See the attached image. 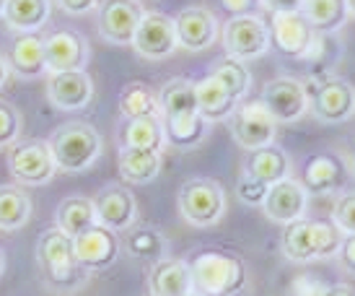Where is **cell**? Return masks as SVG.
<instances>
[{"mask_svg":"<svg viewBox=\"0 0 355 296\" xmlns=\"http://www.w3.org/2000/svg\"><path fill=\"white\" fill-rule=\"evenodd\" d=\"M146 283H148L150 296H189L195 291L189 263L182 257H164L153 263Z\"/></svg>","mask_w":355,"mask_h":296,"instance_id":"44dd1931","label":"cell"},{"mask_svg":"<svg viewBox=\"0 0 355 296\" xmlns=\"http://www.w3.org/2000/svg\"><path fill=\"white\" fill-rule=\"evenodd\" d=\"M306 99H309V115L319 122L340 125L355 115V86L337 73H322L304 81Z\"/></svg>","mask_w":355,"mask_h":296,"instance_id":"5b68a950","label":"cell"},{"mask_svg":"<svg viewBox=\"0 0 355 296\" xmlns=\"http://www.w3.org/2000/svg\"><path fill=\"white\" fill-rule=\"evenodd\" d=\"M337 260H340V265H343L347 276L355 278V234L343 237V245L337 249Z\"/></svg>","mask_w":355,"mask_h":296,"instance_id":"ab89813d","label":"cell"},{"mask_svg":"<svg viewBox=\"0 0 355 296\" xmlns=\"http://www.w3.org/2000/svg\"><path fill=\"white\" fill-rule=\"evenodd\" d=\"M161 125H164V135H166L168 146L177 148H195L207 138V125L198 112L189 115H161Z\"/></svg>","mask_w":355,"mask_h":296,"instance_id":"83f0119b","label":"cell"},{"mask_svg":"<svg viewBox=\"0 0 355 296\" xmlns=\"http://www.w3.org/2000/svg\"><path fill=\"white\" fill-rule=\"evenodd\" d=\"M270 13H296L304 8V0H259Z\"/></svg>","mask_w":355,"mask_h":296,"instance_id":"7bdbcfd3","label":"cell"},{"mask_svg":"<svg viewBox=\"0 0 355 296\" xmlns=\"http://www.w3.org/2000/svg\"><path fill=\"white\" fill-rule=\"evenodd\" d=\"M270 47L283 58L309 60L319 42V31L306 21L301 10L296 13H270Z\"/></svg>","mask_w":355,"mask_h":296,"instance_id":"ba28073f","label":"cell"},{"mask_svg":"<svg viewBox=\"0 0 355 296\" xmlns=\"http://www.w3.org/2000/svg\"><path fill=\"white\" fill-rule=\"evenodd\" d=\"M52 13V0H8L3 10V21L19 34L40 31Z\"/></svg>","mask_w":355,"mask_h":296,"instance_id":"4316f807","label":"cell"},{"mask_svg":"<svg viewBox=\"0 0 355 296\" xmlns=\"http://www.w3.org/2000/svg\"><path fill=\"white\" fill-rule=\"evenodd\" d=\"M31 218V197L21 185H0V231H19Z\"/></svg>","mask_w":355,"mask_h":296,"instance_id":"d6a6232c","label":"cell"},{"mask_svg":"<svg viewBox=\"0 0 355 296\" xmlns=\"http://www.w3.org/2000/svg\"><path fill=\"white\" fill-rule=\"evenodd\" d=\"M3 270H6V252L0 249V276H3Z\"/></svg>","mask_w":355,"mask_h":296,"instance_id":"c3c4849f","label":"cell"},{"mask_svg":"<svg viewBox=\"0 0 355 296\" xmlns=\"http://www.w3.org/2000/svg\"><path fill=\"white\" fill-rule=\"evenodd\" d=\"M267 185H262V182H257V179H252L249 174H239V182H236V195L241 203H247V206L252 208H262V203H265V195H267Z\"/></svg>","mask_w":355,"mask_h":296,"instance_id":"f35d334b","label":"cell"},{"mask_svg":"<svg viewBox=\"0 0 355 296\" xmlns=\"http://www.w3.org/2000/svg\"><path fill=\"white\" fill-rule=\"evenodd\" d=\"M241 172L249 174L252 179H257V182L267 185V188H272L275 182L291 177V156L280 146L270 143L265 148L249 151Z\"/></svg>","mask_w":355,"mask_h":296,"instance_id":"7402d4cb","label":"cell"},{"mask_svg":"<svg viewBox=\"0 0 355 296\" xmlns=\"http://www.w3.org/2000/svg\"><path fill=\"white\" fill-rule=\"evenodd\" d=\"M37 265L42 273V283L58 296L76 294L89 283V273L80 268L73 249V239L62 234L58 227L42 231L37 242Z\"/></svg>","mask_w":355,"mask_h":296,"instance_id":"6da1fadb","label":"cell"},{"mask_svg":"<svg viewBox=\"0 0 355 296\" xmlns=\"http://www.w3.org/2000/svg\"><path fill=\"white\" fill-rule=\"evenodd\" d=\"M189 296H200V294H195V291H192V294H189Z\"/></svg>","mask_w":355,"mask_h":296,"instance_id":"f907efd6","label":"cell"},{"mask_svg":"<svg viewBox=\"0 0 355 296\" xmlns=\"http://www.w3.org/2000/svg\"><path fill=\"white\" fill-rule=\"evenodd\" d=\"M210 76L218 79L223 86L228 89V94L236 99L239 104L249 97V91H252V73H249L247 63H241L236 58H220L218 63H213V68H210Z\"/></svg>","mask_w":355,"mask_h":296,"instance_id":"e575fe53","label":"cell"},{"mask_svg":"<svg viewBox=\"0 0 355 296\" xmlns=\"http://www.w3.org/2000/svg\"><path fill=\"white\" fill-rule=\"evenodd\" d=\"M343 231L329 218H301L283 229L280 249L291 263H319L337 257Z\"/></svg>","mask_w":355,"mask_h":296,"instance_id":"3957f363","label":"cell"},{"mask_svg":"<svg viewBox=\"0 0 355 296\" xmlns=\"http://www.w3.org/2000/svg\"><path fill=\"white\" fill-rule=\"evenodd\" d=\"M324 296H355V286H350V283H335V286H327Z\"/></svg>","mask_w":355,"mask_h":296,"instance_id":"ee69618b","label":"cell"},{"mask_svg":"<svg viewBox=\"0 0 355 296\" xmlns=\"http://www.w3.org/2000/svg\"><path fill=\"white\" fill-rule=\"evenodd\" d=\"M132 47L146 60H164L174 55L179 49L174 19L161 10H146L132 37Z\"/></svg>","mask_w":355,"mask_h":296,"instance_id":"4fadbf2b","label":"cell"},{"mask_svg":"<svg viewBox=\"0 0 355 296\" xmlns=\"http://www.w3.org/2000/svg\"><path fill=\"white\" fill-rule=\"evenodd\" d=\"M174 29H177L179 47L187 52H202L218 42L220 21L205 6H187L174 16Z\"/></svg>","mask_w":355,"mask_h":296,"instance_id":"2e32d148","label":"cell"},{"mask_svg":"<svg viewBox=\"0 0 355 296\" xmlns=\"http://www.w3.org/2000/svg\"><path fill=\"white\" fill-rule=\"evenodd\" d=\"M122 148H143V151H156L164 154L166 135L161 117H138L128 120L122 128Z\"/></svg>","mask_w":355,"mask_h":296,"instance_id":"4dcf8cb0","label":"cell"},{"mask_svg":"<svg viewBox=\"0 0 355 296\" xmlns=\"http://www.w3.org/2000/svg\"><path fill=\"white\" fill-rule=\"evenodd\" d=\"M220 3L234 16H257V8H262L259 0H220Z\"/></svg>","mask_w":355,"mask_h":296,"instance_id":"60d3db41","label":"cell"},{"mask_svg":"<svg viewBox=\"0 0 355 296\" xmlns=\"http://www.w3.org/2000/svg\"><path fill=\"white\" fill-rule=\"evenodd\" d=\"M96 224V211H94V200L83 195H70L55 211V227L68 234L70 239L78 237L80 231Z\"/></svg>","mask_w":355,"mask_h":296,"instance_id":"f1b7e54d","label":"cell"},{"mask_svg":"<svg viewBox=\"0 0 355 296\" xmlns=\"http://www.w3.org/2000/svg\"><path fill=\"white\" fill-rule=\"evenodd\" d=\"M44 37V60L47 73H68V70H86L91 58L89 40L73 29H55Z\"/></svg>","mask_w":355,"mask_h":296,"instance_id":"5bb4252c","label":"cell"},{"mask_svg":"<svg viewBox=\"0 0 355 296\" xmlns=\"http://www.w3.org/2000/svg\"><path fill=\"white\" fill-rule=\"evenodd\" d=\"M262 213H265L272 224L280 227H291L309 213V192L296 177H286L275 182L267 190L265 203H262Z\"/></svg>","mask_w":355,"mask_h":296,"instance_id":"ac0fdd59","label":"cell"},{"mask_svg":"<svg viewBox=\"0 0 355 296\" xmlns=\"http://www.w3.org/2000/svg\"><path fill=\"white\" fill-rule=\"evenodd\" d=\"M8 172L21 188H42L55 174V158H52L50 143L42 138H21L10 146Z\"/></svg>","mask_w":355,"mask_h":296,"instance_id":"52a82bcc","label":"cell"},{"mask_svg":"<svg viewBox=\"0 0 355 296\" xmlns=\"http://www.w3.org/2000/svg\"><path fill=\"white\" fill-rule=\"evenodd\" d=\"M345 3H347V16L355 19V0H345Z\"/></svg>","mask_w":355,"mask_h":296,"instance_id":"7dc6e473","label":"cell"},{"mask_svg":"<svg viewBox=\"0 0 355 296\" xmlns=\"http://www.w3.org/2000/svg\"><path fill=\"white\" fill-rule=\"evenodd\" d=\"M138 3H140V0H138Z\"/></svg>","mask_w":355,"mask_h":296,"instance_id":"816d5d0a","label":"cell"},{"mask_svg":"<svg viewBox=\"0 0 355 296\" xmlns=\"http://www.w3.org/2000/svg\"><path fill=\"white\" fill-rule=\"evenodd\" d=\"M192 288L200 296H239L247 286V265L236 255L205 249L189 263Z\"/></svg>","mask_w":355,"mask_h":296,"instance_id":"277c9868","label":"cell"},{"mask_svg":"<svg viewBox=\"0 0 355 296\" xmlns=\"http://www.w3.org/2000/svg\"><path fill=\"white\" fill-rule=\"evenodd\" d=\"M101 0H58V6L70 16H83V13H91L94 8H99Z\"/></svg>","mask_w":355,"mask_h":296,"instance_id":"b9f144b4","label":"cell"},{"mask_svg":"<svg viewBox=\"0 0 355 296\" xmlns=\"http://www.w3.org/2000/svg\"><path fill=\"white\" fill-rule=\"evenodd\" d=\"M347 169L355 174V143H353V151H350V156H347Z\"/></svg>","mask_w":355,"mask_h":296,"instance_id":"bcb514c9","label":"cell"},{"mask_svg":"<svg viewBox=\"0 0 355 296\" xmlns=\"http://www.w3.org/2000/svg\"><path fill=\"white\" fill-rule=\"evenodd\" d=\"M329 221L343 231V237L355 234V192H340L335 197Z\"/></svg>","mask_w":355,"mask_h":296,"instance_id":"8d00e7d4","label":"cell"},{"mask_svg":"<svg viewBox=\"0 0 355 296\" xmlns=\"http://www.w3.org/2000/svg\"><path fill=\"white\" fill-rule=\"evenodd\" d=\"M8 68L21 79H40L47 73V60H44V37L40 31L34 34H19L8 52Z\"/></svg>","mask_w":355,"mask_h":296,"instance_id":"603a6c76","label":"cell"},{"mask_svg":"<svg viewBox=\"0 0 355 296\" xmlns=\"http://www.w3.org/2000/svg\"><path fill=\"white\" fill-rule=\"evenodd\" d=\"M146 8L138 0H101L99 3V34L109 44H132L135 29Z\"/></svg>","mask_w":355,"mask_h":296,"instance_id":"e0dca14e","label":"cell"},{"mask_svg":"<svg viewBox=\"0 0 355 296\" xmlns=\"http://www.w3.org/2000/svg\"><path fill=\"white\" fill-rule=\"evenodd\" d=\"M47 143H50L55 167L62 174H80L94 167L104 154L101 133L83 120H70L65 125H60Z\"/></svg>","mask_w":355,"mask_h":296,"instance_id":"7a4b0ae2","label":"cell"},{"mask_svg":"<svg viewBox=\"0 0 355 296\" xmlns=\"http://www.w3.org/2000/svg\"><path fill=\"white\" fill-rule=\"evenodd\" d=\"M47 99L62 112H80L94 99V81L86 70L47 73Z\"/></svg>","mask_w":355,"mask_h":296,"instance_id":"ffe728a7","label":"cell"},{"mask_svg":"<svg viewBox=\"0 0 355 296\" xmlns=\"http://www.w3.org/2000/svg\"><path fill=\"white\" fill-rule=\"evenodd\" d=\"M158 104L161 115H189L198 112V99H195V81L189 79H171L158 89Z\"/></svg>","mask_w":355,"mask_h":296,"instance_id":"836d02e7","label":"cell"},{"mask_svg":"<svg viewBox=\"0 0 355 296\" xmlns=\"http://www.w3.org/2000/svg\"><path fill=\"white\" fill-rule=\"evenodd\" d=\"M8 76H10V68H8V60H6V55L0 52V89L8 83Z\"/></svg>","mask_w":355,"mask_h":296,"instance_id":"f6af8a7d","label":"cell"},{"mask_svg":"<svg viewBox=\"0 0 355 296\" xmlns=\"http://www.w3.org/2000/svg\"><path fill=\"white\" fill-rule=\"evenodd\" d=\"M223 49L228 58L241 63L257 60L270 52V26L259 16H234L220 29Z\"/></svg>","mask_w":355,"mask_h":296,"instance_id":"9c48e42d","label":"cell"},{"mask_svg":"<svg viewBox=\"0 0 355 296\" xmlns=\"http://www.w3.org/2000/svg\"><path fill=\"white\" fill-rule=\"evenodd\" d=\"M119 112L125 120L138 117H161V104H158V91L143 81H130L125 89L119 91Z\"/></svg>","mask_w":355,"mask_h":296,"instance_id":"f546056e","label":"cell"},{"mask_svg":"<svg viewBox=\"0 0 355 296\" xmlns=\"http://www.w3.org/2000/svg\"><path fill=\"white\" fill-rule=\"evenodd\" d=\"M6 3H8V0H0V19H3V10H6Z\"/></svg>","mask_w":355,"mask_h":296,"instance_id":"681fc988","label":"cell"},{"mask_svg":"<svg viewBox=\"0 0 355 296\" xmlns=\"http://www.w3.org/2000/svg\"><path fill=\"white\" fill-rule=\"evenodd\" d=\"M122 234H125V237H119L122 239V249L130 257H135V260H148L150 265H153L158 260L168 257L166 234L158 227H153V224H140L138 221V224H132Z\"/></svg>","mask_w":355,"mask_h":296,"instance_id":"d4e9b609","label":"cell"},{"mask_svg":"<svg viewBox=\"0 0 355 296\" xmlns=\"http://www.w3.org/2000/svg\"><path fill=\"white\" fill-rule=\"evenodd\" d=\"M94 211H96V224L112 229V231H128L132 224L140 221V208L135 195L125 185L112 182L96 192L94 197Z\"/></svg>","mask_w":355,"mask_h":296,"instance_id":"9a60e30c","label":"cell"},{"mask_svg":"<svg viewBox=\"0 0 355 296\" xmlns=\"http://www.w3.org/2000/svg\"><path fill=\"white\" fill-rule=\"evenodd\" d=\"M73 249L86 273H99V270H109L119 260L122 239L117 231L94 224L86 231H80L78 237H73Z\"/></svg>","mask_w":355,"mask_h":296,"instance_id":"7c38bea8","label":"cell"},{"mask_svg":"<svg viewBox=\"0 0 355 296\" xmlns=\"http://www.w3.org/2000/svg\"><path fill=\"white\" fill-rule=\"evenodd\" d=\"M228 130L239 146L249 154V151L275 143L277 122L267 115V109L259 101H241L228 117Z\"/></svg>","mask_w":355,"mask_h":296,"instance_id":"8fae6325","label":"cell"},{"mask_svg":"<svg viewBox=\"0 0 355 296\" xmlns=\"http://www.w3.org/2000/svg\"><path fill=\"white\" fill-rule=\"evenodd\" d=\"M259 104L267 109V115L275 122H298L309 115V99H306L304 81L293 76H277L267 81L259 94Z\"/></svg>","mask_w":355,"mask_h":296,"instance_id":"30bf717a","label":"cell"},{"mask_svg":"<svg viewBox=\"0 0 355 296\" xmlns=\"http://www.w3.org/2000/svg\"><path fill=\"white\" fill-rule=\"evenodd\" d=\"M119 177L128 185H148L161 174L164 169V154L156 151H143V148H122L117 156Z\"/></svg>","mask_w":355,"mask_h":296,"instance_id":"484cf974","label":"cell"},{"mask_svg":"<svg viewBox=\"0 0 355 296\" xmlns=\"http://www.w3.org/2000/svg\"><path fill=\"white\" fill-rule=\"evenodd\" d=\"M347 174V158H343L335 151H322V154H314V156L306 161L304 167V177L298 179L304 190L311 195H335L343 190Z\"/></svg>","mask_w":355,"mask_h":296,"instance_id":"d6986e66","label":"cell"},{"mask_svg":"<svg viewBox=\"0 0 355 296\" xmlns=\"http://www.w3.org/2000/svg\"><path fill=\"white\" fill-rule=\"evenodd\" d=\"M21 133H24V117L19 107L0 99V148H10L16 140H21Z\"/></svg>","mask_w":355,"mask_h":296,"instance_id":"d590c367","label":"cell"},{"mask_svg":"<svg viewBox=\"0 0 355 296\" xmlns=\"http://www.w3.org/2000/svg\"><path fill=\"white\" fill-rule=\"evenodd\" d=\"M195 99H198V115L207 125L228 120L239 107V101L228 94L226 86L218 79H213L210 73L202 81H195Z\"/></svg>","mask_w":355,"mask_h":296,"instance_id":"cb8c5ba5","label":"cell"},{"mask_svg":"<svg viewBox=\"0 0 355 296\" xmlns=\"http://www.w3.org/2000/svg\"><path fill=\"white\" fill-rule=\"evenodd\" d=\"M324 291L327 283L322 281V276L309 273V270L296 273L286 286V296H324Z\"/></svg>","mask_w":355,"mask_h":296,"instance_id":"74e56055","label":"cell"},{"mask_svg":"<svg viewBox=\"0 0 355 296\" xmlns=\"http://www.w3.org/2000/svg\"><path fill=\"white\" fill-rule=\"evenodd\" d=\"M301 13L319 34H337L350 19L345 0H304Z\"/></svg>","mask_w":355,"mask_h":296,"instance_id":"1f68e13d","label":"cell"},{"mask_svg":"<svg viewBox=\"0 0 355 296\" xmlns=\"http://www.w3.org/2000/svg\"><path fill=\"white\" fill-rule=\"evenodd\" d=\"M177 206L189 227L207 229L223 221L228 211V195L218 179L189 177L179 188Z\"/></svg>","mask_w":355,"mask_h":296,"instance_id":"8992f818","label":"cell"}]
</instances>
